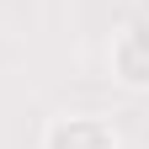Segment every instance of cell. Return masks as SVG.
Returning <instances> with one entry per match:
<instances>
[{
  "label": "cell",
  "instance_id": "cell-1",
  "mask_svg": "<svg viewBox=\"0 0 149 149\" xmlns=\"http://www.w3.org/2000/svg\"><path fill=\"white\" fill-rule=\"evenodd\" d=\"M112 74L123 85H133V91L149 85V22H133V27L117 32V43H112Z\"/></svg>",
  "mask_w": 149,
  "mask_h": 149
},
{
  "label": "cell",
  "instance_id": "cell-2",
  "mask_svg": "<svg viewBox=\"0 0 149 149\" xmlns=\"http://www.w3.org/2000/svg\"><path fill=\"white\" fill-rule=\"evenodd\" d=\"M43 149H117V133L101 117H59L43 133Z\"/></svg>",
  "mask_w": 149,
  "mask_h": 149
}]
</instances>
